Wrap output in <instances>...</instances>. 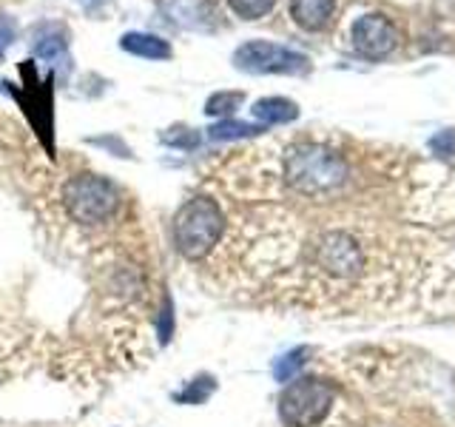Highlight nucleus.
Returning <instances> with one entry per match:
<instances>
[{"label":"nucleus","instance_id":"obj_1","mask_svg":"<svg viewBox=\"0 0 455 427\" xmlns=\"http://www.w3.org/2000/svg\"><path fill=\"white\" fill-rule=\"evenodd\" d=\"M376 154L350 182L291 191L253 149L231 151L208 174L225 214L222 237L194 268L228 302L302 317L455 319V239L410 220L376 174Z\"/></svg>","mask_w":455,"mask_h":427},{"label":"nucleus","instance_id":"obj_2","mask_svg":"<svg viewBox=\"0 0 455 427\" xmlns=\"http://www.w3.org/2000/svg\"><path fill=\"white\" fill-rule=\"evenodd\" d=\"M276 427H455V370L398 345L313 350Z\"/></svg>","mask_w":455,"mask_h":427},{"label":"nucleus","instance_id":"obj_3","mask_svg":"<svg viewBox=\"0 0 455 427\" xmlns=\"http://www.w3.org/2000/svg\"><path fill=\"white\" fill-rule=\"evenodd\" d=\"M225 214L217 203V197L208 191H199L188 197L174 214V225H171V237H174V251L180 260L191 270L203 265L211 251L217 248L222 237Z\"/></svg>","mask_w":455,"mask_h":427},{"label":"nucleus","instance_id":"obj_4","mask_svg":"<svg viewBox=\"0 0 455 427\" xmlns=\"http://www.w3.org/2000/svg\"><path fill=\"white\" fill-rule=\"evenodd\" d=\"M234 66L248 75H305L310 60L302 52L270 40H248L234 52Z\"/></svg>","mask_w":455,"mask_h":427},{"label":"nucleus","instance_id":"obj_5","mask_svg":"<svg viewBox=\"0 0 455 427\" xmlns=\"http://www.w3.org/2000/svg\"><path fill=\"white\" fill-rule=\"evenodd\" d=\"M350 37H353V49L359 52L367 60H381L398 49V28L393 26V20H387L384 14H364L353 23L350 28Z\"/></svg>","mask_w":455,"mask_h":427},{"label":"nucleus","instance_id":"obj_6","mask_svg":"<svg viewBox=\"0 0 455 427\" xmlns=\"http://www.w3.org/2000/svg\"><path fill=\"white\" fill-rule=\"evenodd\" d=\"M156 9L163 12L168 23H174L185 32H213L220 26L217 0H156Z\"/></svg>","mask_w":455,"mask_h":427},{"label":"nucleus","instance_id":"obj_7","mask_svg":"<svg viewBox=\"0 0 455 427\" xmlns=\"http://www.w3.org/2000/svg\"><path fill=\"white\" fill-rule=\"evenodd\" d=\"M120 49L134 54V57H142V60H171L174 57V49H171V43L156 37V35H148V32H128L120 37Z\"/></svg>","mask_w":455,"mask_h":427},{"label":"nucleus","instance_id":"obj_8","mask_svg":"<svg viewBox=\"0 0 455 427\" xmlns=\"http://www.w3.org/2000/svg\"><path fill=\"white\" fill-rule=\"evenodd\" d=\"M336 0H291V18L307 28V32H319L333 18Z\"/></svg>","mask_w":455,"mask_h":427},{"label":"nucleus","instance_id":"obj_9","mask_svg":"<svg viewBox=\"0 0 455 427\" xmlns=\"http://www.w3.org/2000/svg\"><path fill=\"white\" fill-rule=\"evenodd\" d=\"M251 114L256 120H262L265 125H282V123H293L299 117V106L293 100H284V97H265V100H256Z\"/></svg>","mask_w":455,"mask_h":427},{"label":"nucleus","instance_id":"obj_10","mask_svg":"<svg viewBox=\"0 0 455 427\" xmlns=\"http://www.w3.org/2000/svg\"><path fill=\"white\" fill-rule=\"evenodd\" d=\"M49 32L52 35H46V28H40V35L35 40V54L43 57V60H57L66 52V40L60 35V26L49 23Z\"/></svg>","mask_w":455,"mask_h":427},{"label":"nucleus","instance_id":"obj_11","mask_svg":"<svg viewBox=\"0 0 455 427\" xmlns=\"http://www.w3.org/2000/svg\"><path fill=\"white\" fill-rule=\"evenodd\" d=\"M265 125H251V123H236V120H222L208 128L211 140H242V137H256L262 134Z\"/></svg>","mask_w":455,"mask_h":427},{"label":"nucleus","instance_id":"obj_12","mask_svg":"<svg viewBox=\"0 0 455 427\" xmlns=\"http://www.w3.org/2000/svg\"><path fill=\"white\" fill-rule=\"evenodd\" d=\"M228 6H231L234 14L242 20H259L265 14L274 12L276 0H228Z\"/></svg>","mask_w":455,"mask_h":427},{"label":"nucleus","instance_id":"obj_13","mask_svg":"<svg viewBox=\"0 0 455 427\" xmlns=\"http://www.w3.org/2000/svg\"><path fill=\"white\" fill-rule=\"evenodd\" d=\"M242 100H245V94L242 92H220V94H213L208 100V106H205V114H211V117H228V114H234L239 106H242Z\"/></svg>","mask_w":455,"mask_h":427},{"label":"nucleus","instance_id":"obj_14","mask_svg":"<svg viewBox=\"0 0 455 427\" xmlns=\"http://www.w3.org/2000/svg\"><path fill=\"white\" fill-rule=\"evenodd\" d=\"M430 151L438 157V160H450L455 154V128H444L430 140Z\"/></svg>","mask_w":455,"mask_h":427},{"label":"nucleus","instance_id":"obj_15","mask_svg":"<svg viewBox=\"0 0 455 427\" xmlns=\"http://www.w3.org/2000/svg\"><path fill=\"white\" fill-rule=\"evenodd\" d=\"M12 40H14V23L6 18V14H0V57H4Z\"/></svg>","mask_w":455,"mask_h":427}]
</instances>
